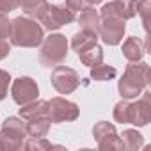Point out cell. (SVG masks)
<instances>
[{"label": "cell", "mask_w": 151, "mask_h": 151, "mask_svg": "<svg viewBox=\"0 0 151 151\" xmlns=\"http://www.w3.org/2000/svg\"><path fill=\"white\" fill-rule=\"evenodd\" d=\"M45 32L43 27L37 23L36 18L30 16H18L11 22V34L9 41L20 48H36L43 43Z\"/></svg>", "instance_id": "cell-2"}, {"label": "cell", "mask_w": 151, "mask_h": 151, "mask_svg": "<svg viewBox=\"0 0 151 151\" xmlns=\"http://www.w3.org/2000/svg\"><path fill=\"white\" fill-rule=\"evenodd\" d=\"M9 82H11V77L6 69H0V101H2L6 96H7V91H9Z\"/></svg>", "instance_id": "cell-24"}, {"label": "cell", "mask_w": 151, "mask_h": 151, "mask_svg": "<svg viewBox=\"0 0 151 151\" xmlns=\"http://www.w3.org/2000/svg\"><path fill=\"white\" fill-rule=\"evenodd\" d=\"M68 9H71L73 13H82L84 9H87V7H91V4L87 2V0H66V4H64Z\"/></svg>", "instance_id": "cell-26"}, {"label": "cell", "mask_w": 151, "mask_h": 151, "mask_svg": "<svg viewBox=\"0 0 151 151\" xmlns=\"http://www.w3.org/2000/svg\"><path fill=\"white\" fill-rule=\"evenodd\" d=\"M124 30H126L124 20H121L117 16H100L98 37H101L105 45H109V46L119 45L123 41Z\"/></svg>", "instance_id": "cell-7"}, {"label": "cell", "mask_w": 151, "mask_h": 151, "mask_svg": "<svg viewBox=\"0 0 151 151\" xmlns=\"http://www.w3.org/2000/svg\"><path fill=\"white\" fill-rule=\"evenodd\" d=\"M68 39L62 34H50L48 37H43L39 60L43 66H59L68 57Z\"/></svg>", "instance_id": "cell-4"}, {"label": "cell", "mask_w": 151, "mask_h": 151, "mask_svg": "<svg viewBox=\"0 0 151 151\" xmlns=\"http://www.w3.org/2000/svg\"><path fill=\"white\" fill-rule=\"evenodd\" d=\"M149 9H151V0H139V9H137V14H140L142 18V23H144V29L147 30V14H149Z\"/></svg>", "instance_id": "cell-25"}, {"label": "cell", "mask_w": 151, "mask_h": 151, "mask_svg": "<svg viewBox=\"0 0 151 151\" xmlns=\"http://www.w3.org/2000/svg\"><path fill=\"white\" fill-rule=\"evenodd\" d=\"M78 25L80 30H87L93 34H98V27H100V13L94 9V6L84 9L78 16Z\"/></svg>", "instance_id": "cell-14"}, {"label": "cell", "mask_w": 151, "mask_h": 151, "mask_svg": "<svg viewBox=\"0 0 151 151\" xmlns=\"http://www.w3.org/2000/svg\"><path fill=\"white\" fill-rule=\"evenodd\" d=\"M11 34V22L6 14H0V39H7Z\"/></svg>", "instance_id": "cell-27"}, {"label": "cell", "mask_w": 151, "mask_h": 151, "mask_svg": "<svg viewBox=\"0 0 151 151\" xmlns=\"http://www.w3.org/2000/svg\"><path fill=\"white\" fill-rule=\"evenodd\" d=\"M34 18L37 22H41L45 29L57 30L62 25H68V23L75 22V13L71 9H68L66 6H52V4L45 2L39 7V11L34 14Z\"/></svg>", "instance_id": "cell-5"}, {"label": "cell", "mask_w": 151, "mask_h": 151, "mask_svg": "<svg viewBox=\"0 0 151 151\" xmlns=\"http://www.w3.org/2000/svg\"><path fill=\"white\" fill-rule=\"evenodd\" d=\"M23 147L29 151H46V149H53L55 146L50 140H46L45 137H29L23 142Z\"/></svg>", "instance_id": "cell-21"}, {"label": "cell", "mask_w": 151, "mask_h": 151, "mask_svg": "<svg viewBox=\"0 0 151 151\" xmlns=\"http://www.w3.org/2000/svg\"><path fill=\"white\" fill-rule=\"evenodd\" d=\"M37 94H39V87H37L36 80L30 77H20L11 86V96H13L14 103H18L20 107L29 101L37 100Z\"/></svg>", "instance_id": "cell-11"}, {"label": "cell", "mask_w": 151, "mask_h": 151, "mask_svg": "<svg viewBox=\"0 0 151 151\" xmlns=\"http://www.w3.org/2000/svg\"><path fill=\"white\" fill-rule=\"evenodd\" d=\"M146 53V43L140 37H126V41L123 43V55L128 62H139L142 60Z\"/></svg>", "instance_id": "cell-13"}, {"label": "cell", "mask_w": 151, "mask_h": 151, "mask_svg": "<svg viewBox=\"0 0 151 151\" xmlns=\"http://www.w3.org/2000/svg\"><path fill=\"white\" fill-rule=\"evenodd\" d=\"M137 9H139V0H112L101 7L100 16H117L126 22L137 16Z\"/></svg>", "instance_id": "cell-12"}, {"label": "cell", "mask_w": 151, "mask_h": 151, "mask_svg": "<svg viewBox=\"0 0 151 151\" xmlns=\"http://www.w3.org/2000/svg\"><path fill=\"white\" fill-rule=\"evenodd\" d=\"M46 116L52 123H66V121H75L80 116V109L77 103H73L66 98H52L48 101V110Z\"/></svg>", "instance_id": "cell-6"}, {"label": "cell", "mask_w": 151, "mask_h": 151, "mask_svg": "<svg viewBox=\"0 0 151 151\" xmlns=\"http://www.w3.org/2000/svg\"><path fill=\"white\" fill-rule=\"evenodd\" d=\"M151 82V69L147 62H130L124 68V73L117 84V91L121 98L132 100L142 94V91Z\"/></svg>", "instance_id": "cell-1"}, {"label": "cell", "mask_w": 151, "mask_h": 151, "mask_svg": "<svg viewBox=\"0 0 151 151\" xmlns=\"http://www.w3.org/2000/svg\"><path fill=\"white\" fill-rule=\"evenodd\" d=\"M48 110V101L45 100H34V101H29L25 105H22L20 109V117L29 121V119H34L37 116H45Z\"/></svg>", "instance_id": "cell-17"}, {"label": "cell", "mask_w": 151, "mask_h": 151, "mask_svg": "<svg viewBox=\"0 0 151 151\" xmlns=\"http://www.w3.org/2000/svg\"><path fill=\"white\" fill-rule=\"evenodd\" d=\"M128 105H130V101L128 100H121V101H117L116 103V107H114V119L117 121V123H123V124H126V116H128Z\"/></svg>", "instance_id": "cell-23"}, {"label": "cell", "mask_w": 151, "mask_h": 151, "mask_svg": "<svg viewBox=\"0 0 151 151\" xmlns=\"http://www.w3.org/2000/svg\"><path fill=\"white\" fill-rule=\"evenodd\" d=\"M93 135L98 142V147L101 151H110V149H123L121 139L116 132V126L107 121H100L93 128Z\"/></svg>", "instance_id": "cell-10"}, {"label": "cell", "mask_w": 151, "mask_h": 151, "mask_svg": "<svg viewBox=\"0 0 151 151\" xmlns=\"http://www.w3.org/2000/svg\"><path fill=\"white\" fill-rule=\"evenodd\" d=\"M52 121L48 119V116H37L34 119L27 121V135L29 137H46V133L50 132Z\"/></svg>", "instance_id": "cell-15"}, {"label": "cell", "mask_w": 151, "mask_h": 151, "mask_svg": "<svg viewBox=\"0 0 151 151\" xmlns=\"http://www.w3.org/2000/svg\"><path fill=\"white\" fill-rule=\"evenodd\" d=\"M27 137V123L20 117H7L0 128V149L18 151L23 147V139Z\"/></svg>", "instance_id": "cell-3"}, {"label": "cell", "mask_w": 151, "mask_h": 151, "mask_svg": "<svg viewBox=\"0 0 151 151\" xmlns=\"http://www.w3.org/2000/svg\"><path fill=\"white\" fill-rule=\"evenodd\" d=\"M116 75H117L116 68L109 66V64H103V62H100V64H96V66L91 68V78L96 80V82L112 80V78H116Z\"/></svg>", "instance_id": "cell-19"}, {"label": "cell", "mask_w": 151, "mask_h": 151, "mask_svg": "<svg viewBox=\"0 0 151 151\" xmlns=\"http://www.w3.org/2000/svg\"><path fill=\"white\" fill-rule=\"evenodd\" d=\"M77 53H78L80 62L86 64V66H89V68L103 62V48L98 43H94V45H91V46H87V48H84V50H80Z\"/></svg>", "instance_id": "cell-16"}, {"label": "cell", "mask_w": 151, "mask_h": 151, "mask_svg": "<svg viewBox=\"0 0 151 151\" xmlns=\"http://www.w3.org/2000/svg\"><path fill=\"white\" fill-rule=\"evenodd\" d=\"M151 121V93L142 91V96L128 105V116L126 123L133 126H146Z\"/></svg>", "instance_id": "cell-9"}, {"label": "cell", "mask_w": 151, "mask_h": 151, "mask_svg": "<svg viewBox=\"0 0 151 151\" xmlns=\"http://www.w3.org/2000/svg\"><path fill=\"white\" fill-rule=\"evenodd\" d=\"M119 139H121L123 149H128V151H135L144 146V137L137 130H124Z\"/></svg>", "instance_id": "cell-18"}, {"label": "cell", "mask_w": 151, "mask_h": 151, "mask_svg": "<svg viewBox=\"0 0 151 151\" xmlns=\"http://www.w3.org/2000/svg\"><path fill=\"white\" fill-rule=\"evenodd\" d=\"M18 7L16 0H0V14H9Z\"/></svg>", "instance_id": "cell-28"}, {"label": "cell", "mask_w": 151, "mask_h": 151, "mask_svg": "<svg viewBox=\"0 0 151 151\" xmlns=\"http://www.w3.org/2000/svg\"><path fill=\"white\" fill-rule=\"evenodd\" d=\"M9 50H11L9 43H7L6 39H0V60H2V59H6V57L9 55Z\"/></svg>", "instance_id": "cell-29"}, {"label": "cell", "mask_w": 151, "mask_h": 151, "mask_svg": "<svg viewBox=\"0 0 151 151\" xmlns=\"http://www.w3.org/2000/svg\"><path fill=\"white\" fill-rule=\"evenodd\" d=\"M18 7L30 18H34V14L39 11V7L46 2V0H16Z\"/></svg>", "instance_id": "cell-22"}, {"label": "cell", "mask_w": 151, "mask_h": 151, "mask_svg": "<svg viewBox=\"0 0 151 151\" xmlns=\"http://www.w3.org/2000/svg\"><path fill=\"white\" fill-rule=\"evenodd\" d=\"M52 86L55 87V91L59 94H71L75 89L80 86V77L73 68L68 66H55V69L52 71Z\"/></svg>", "instance_id": "cell-8"}, {"label": "cell", "mask_w": 151, "mask_h": 151, "mask_svg": "<svg viewBox=\"0 0 151 151\" xmlns=\"http://www.w3.org/2000/svg\"><path fill=\"white\" fill-rule=\"evenodd\" d=\"M87 2L91 4V6H98V4H101L103 0H87Z\"/></svg>", "instance_id": "cell-30"}, {"label": "cell", "mask_w": 151, "mask_h": 151, "mask_svg": "<svg viewBox=\"0 0 151 151\" xmlns=\"http://www.w3.org/2000/svg\"><path fill=\"white\" fill-rule=\"evenodd\" d=\"M96 41H98V34H93V32H87V30H80V32H77L73 36L71 46H73L75 52H80V50L94 45Z\"/></svg>", "instance_id": "cell-20"}]
</instances>
